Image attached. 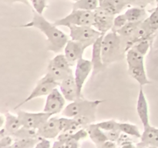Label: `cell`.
Returning <instances> with one entry per match:
<instances>
[{
	"label": "cell",
	"mask_w": 158,
	"mask_h": 148,
	"mask_svg": "<svg viewBox=\"0 0 158 148\" xmlns=\"http://www.w3.org/2000/svg\"><path fill=\"white\" fill-rule=\"evenodd\" d=\"M6 2L9 3H15V2H20L23 4L26 5V6H29L30 3H29V0H5Z\"/></svg>",
	"instance_id": "b9f144b4"
},
{
	"label": "cell",
	"mask_w": 158,
	"mask_h": 148,
	"mask_svg": "<svg viewBox=\"0 0 158 148\" xmlns=\"http://www.w3.org/2000/svg\"><path fill=\"white\" fill-rule=\"evenodd\" d=\"M97 148H118L117 147V143L111 140H106L100 144L97 145Z\"/></svg>",
	"instance_id": "ab89813d"
},
{
	"label": "cell",
	"mask_w": 158,
	"mask_h": 148,
	"mask_svg": "<svg viewBox=\"0 0 158 148\" xmlns=\"http://www.w3.org/2000/svg\"><path fill=\"white\" fill-rule=\"evenodd\" d=\"M103 102L104 100H88L83 98L78 99L75 101L70 102L65 106L61 113L62 116L69 118L89 117L95 119L97 108Z\"/></svg>",
	"instance_id": "3957f363"
},
{
	"label": "cell",
	"mask_w": 158,
	"mask_h": 148,
	"mask_svg": "<svg viewBox=\"0 0 158 148\" xmlns=\"http://www.w3.org/2000/svg\"><path fill=\"white\" fill-rule=\"evenodd\" d=\"M0 120H1V124H0V126H1V129H2V128L4 127L5 124H6V115H4V114H1V116H0Z\"/></svg>",
	"instance_id": "f6af8a7d"
},
{
	"label": "cell",
	"mask_w": 158,
	"mask_h": 148,
	"mask_svg": "<svg viewBox=\"0 0 158 148\" xmlns=\"http://www.w3.org/2000/svg\"><path fill=\"white\" fill-rule=\"evenodd\" d=\"M128 22L131 23H142L148 17V12L145 8L138 6H131L124 12Z\"/></svg>",
	"instance_id": "e0dca14e"
},
{
	"label": "cell",
	"mask_w": 158,
	"mask_h": 148,
	"mask_svg": "<svg viewBox=\"0 0 158 148\" xmlns=\"http://www.w3.org/2000/svg\"><path fill=\"white\" fill-rule=\"evenodd\" d=\"M154 9H156V10H158V2L157 3V5H156V7L154 8Z\"/></svg>",
	"instance_id": "c3c4849f"
},
{
	"label": "cell",
	"mask_w": 158,
	"mask_h": 148,
	"mask_svg": "<svg viewBox=\"0 0 158 148\" xmlns=\"http://www.w3.org/2000/svg\"><path fill=\"white\" fill-rule=\"evenodd\" d=\"M144 56L137 52L134 48H131L126 52L127 63L128 69L134 67H140L145 66L144 65Z\"/></svg>",
	"instance_id": "d6986e66"
},
{
	"label": "cell",
	"mask_w": 158,
	"mask_h": 148,
	"mask_svg": "<svg viewBox=\"0 0 158 148\" xmlns=\"http://www.w3.org/2000/svg\"><path fill=\"white\" fill-rule=\"evenodd\" d=\"M94 14L90 11L73 9L72 12L63 18L54 22L56 26L69 27V26H92Z\"/></svg>",
	"instance_id": "277c9868"
},
{
	"label": "cell",
	"mask_w": 158,
	"mask_h": 148,
	"mask_svg": "<svg viewBox=\"0 0 158 148\" xmlns=\"http://www.w3.org/2000/svg\"><path fill=\"white\" fill-rule=\"evenodd\" d=\"M39 139L40 137L31 139H17L12 145V148H34Z\"/></svg>",
	"instance_id": "83f0119b"
},
{
	"label": "cell",
	"mask_w": 158,
	"mask_h": 148,
	"mask_svg": "<svg viewBox=\"0 0 158 148\" xmlns=\"http://www.w3.org/2000/svg\"><path fill=\"white\" fill-rule=\"evenodd\" d=\"M102 58L103 64L107 66L124 59L126 56L123 39L117 32L110 31L103 35L102 39Z\"/></svg>",
	"instance_id": "7a4b0ae2"
},
{
	"label": "cell",
	"mask_w": 158,
	"mask_h": 148,
	"mask_svg": "<svg viewBox=\"0 0 158 148\" xmlns=\"http://www.w3.org/2000/svg\"><path fill=\"white\" fill-rule=\"evenodd\" d=\"M154 4H157V0H139L137 6H138V7H142L146 9L147 6H150V5Z\"/></svg>",
	"instance_id": "60d3db41"
},
{
	"label": "cell",
	"mask_w": 158,
	"mask_h": 148,
	"mask_svg": "<svg viewBox=\"0 0 158 148\" xmlns=\"http://www.w3.org/2000/svg\"><path fill=\"white\" fill-rule=\"evenodd\" d=\"M12 137L17 139H31V138H39L38 134L36 130L29 129V128L22 126L15 134L12 135Z\"/></svg>",
	"instance_id": "4316f807"
},
{
	"label": "cell",
	"mask_w": 158,
	"mask_h": 148,
	"mask_svg": "<svg viewBox=\"0 0 158 148\" xmlns=\"http://www.w3.org/2000/svg\"><path fill=\"white\" fill-rule=\"evenodd\" d=\"M93 72V65L91 60L82 58L76 63L73 76L77 87L79 99L83 98V91L86 81Z\"/></svg>",
	"instance_id": "52a82bcc"
},
{
	"label": "cell",
	"mask_w": 158,
	"mask_h": 148,
	"mask_svg": "<svg viewBox=\"0 0 158 148\" xmlns=\"http://www.w3.org/2000/svg\"><path fill=\"white\" fill-rule=\"evenodd\" d=\"M106 134L107 136L108 140H111V141L117 142V140L120 138V134H121V131L120 130H115L107 131V132H106Z\"/></svg>",
	"instance_id": "8d00e7d4"
},
{
	"label": "cell",
	"mask_w": 158,
	"mask_h": 148,
	"mask_svg": "<svg viewBox=\"0 0 158 148\" xmlns=\"http://www.w3.org/2000/svg\"><path fill=\"white\" fill-rule=\"evenodd\" d=\"M6 124H5L4 128L6 131V134L8 135H13L14 134L17 132L20 128L23 126L20 120L19 119L18 116L15 114L11 113L10 112H6Z\"/></svg>",
	"instance_id": "ffe728a7"
},
{
	"label": "cell",
	"mask_w": 158,
	"mask_h": 148,
	"mask_svg": "<svg viewBox=\"0 0 158 148\" xmlns=\"http://www.w3.org/2000/svg\"><path fill=\"white\" fill-rule=\"evenodd\" d=\"M99 7L114 16L120 13L117 8L109 0H99Z\"/></svg>",
	"instance_id": "f546056e"
},
{
	"label": "cell",
	"mask_w": 158,
	"mask_h": 148,
	"mask_svg": "<svg viewBox=\"0 0 158 148\" xmlns=\"http://www.w3.org/2000/svg\"><path fill=\"white\" fill-rule=\"evenodd\" d=\"M158 2V0H157V3ZM156 5H157V4H156Z\"/></svg>",
	"instance_id": "f907efd6"
},
{
	"label": "cell",
	"mask_w": 158,
	"mask_h": 148,
	"mask_svg": "<svg viewBox=\"0 0 158 148\" xmlns=\"http://www.w3.org/2000/svg\"><path fill=\"white\" fill-rule=\"evenodd\" d=\"M110 2H112L116 7L117 8V9L119 10V12L121 13L123 12V9H126L127 7L130 6L129 2H128L127 0H109Z\"/></svg>",
	"instance_id": "d590c367"
},
{
	"label": "cell",
	"mask_w": 158,
	"mask_h": 148,
	"mask_svg": "<svg viewBox=\"0 0 158 148\" xmlns=\"http://www.w3.org/2000/svg\"><path fill=\"white\" fill-rule=\"evenodd\" d=\"M140 142L137 143V147L154 146L158 147V128L151 125L143 128L140 137Z\"/></svg>",
	"instance_id": "2e32d148"
},
{
	"label": "cell",
	"mask_w": 158,
	"mask_h": 148,
	"mask_svg": "<svg viewBox=\"0 0 158 148\" xmlns=\"http://www.w3.org/2000/svg\"><path fill=\"white\" fill-rule=\"evenodd\" d=\"M49 62L52 63L54 66H57L60 69L69 72V73H73L72 67L73 66L69 64V61L67 60L64 54L58 53L56 56L53 57Z\"/></svg>",
	"instance_id": "d4e9b609"
},
{
	"label": "cell",
	"mask_w": 158,
	"mask_h": 148,
	"mask_svg": "<svg viewBox=\"0 0 158 148\" xmlns=\"http://www.w3.org/2000/svg\"><path fill=\"white\" fill-rule=\"evenodd\" d=\"M46 73L49 74L54 80L60 83L62 80H64L65 78L68 76L70 74L73 73H69V72H66V71L63 70V69H60L57 66H54L51 62H49V64L47 66V69H46Z\"/></svg>",
	"instance_id": "603a6c76"
},
{
	"label": "cell",
	"mask_w": 158,
	"mask_h": 148,
	"mask_svg": "<svg viewBox=\"0 0 158 148\" xmlns=\"http://www.w3.org/2000/svg\"><path fill=\"white\" fill-rule=\"evenodd\" d=\"M88 47L89 46L83 43L74 41V40L69 39L63 49L64 51L63 54L69 61V64L73 66L80 59L83 58V56L85 49Z\"/></svg>",
	"instance_id": "8fae6325"
},
{
	"label": "cell",
	"mask_w": 158,
	"mask_h": 148,
	"mask_svg": "<svg viewBox=\"0 0 158 148\" xmlns=\"http://www.w3.org/2000/svg\"><path fill=\"white\" fill-rule=\"evenodd\" d=\"M70 1H73V2H77V0H70Z\"/></svg>",
	"instance_id": "681fc988"
},
{
	"label": "cell",
	"mask_w": 158,
	"mask_h": 148,
	"mask_svg": "<svg viewBox=\"0 0 158 148\" xmlns=\"http://www.w3.org/2000/svg\"><path fill=\"white\" fill-rule=\"evenodd\" d=\"M64 146L66 148H80V141L73 140V139H69V140H66V141L63 142Z\"/></svg>",
	"instance_id": "f35d334b"
},
{
	"label": "cell",
	"mask_w": 158,
	"mask_h": 148,
	"mask_svg": "<svg viewBox=\"0 0 158 148\" xmlns=\"http://www.w3.org/2000/svg\"><path fill=\"white\" fill-rule=\"evenodd\" d=\"M30 6L37 13L43 15V12L48 7V0H29Z\"/></svg>",
	"instance_id": "836d02e7"
},
{
	"label": "cell",
	"mask_w": 158,
	"mask_h": 148,
	"mask_svg": "<svg viewBox=\"0 0 158 148\" xmlns=\"http://www.w3.org/2000/svg\"><path fill=\"white\" fill-rule=\"evenodd\" d=\"M52 144L49 140L46 138H42L40 137L38 142L35 144V147L34 148H52Z\"/></svg>",
	"instance_id": "74e56055"
},
{
	"label": "cell",
	"mask_w": 158,
	"mask_h": 148,
	"mask_svg": "<svg viewBox=\"0 0 158 148\" xmlns=\"http://www.w3.org/2000/svg\"><path fill=\"white\" fill-rule=\"evenodd\" d=\"M118 148H137V146L134 144L133 142H130V143H123Z\"/></svg>",
	"instance_id": "7bdbcfd3"
},
{
	"label": "cell",
	"mask_w": 158,
	"mask_h": 148,
	"mask_svg": "<svg viewBox=\"0 0 158 148\" xmlns=\"http://www.w3.org/2000/svg\"><path fill=\"white\" fill-rule=\"evenodd\" d=\"M153 34L158 31V10L154 9L153 12L145 19Z\"/></svg>",
	"instance_id": "f1b7e54d"
},
{
	"label": "cell",
	"mask_w": 158,
	"mask_h": 148,
	"mask_svg": "<svg viewBox=\"0 0 158 148\" xmlns=\"http://www.w3.org/2000/svg\"><path fill=\"white\" fill-rule=\"evenodd\" d=\"M19 119L20 120L23 126L29 129L38 130L45 122L47 121L52 115L44 112H27L24 110H19L17 113Z\"/></svg>",
	"instance_id": "ba28073f"
},
{
	"label": "cell",
	"mask_w": 158,
	"mask_h": 148,
	"mask_svg": "<svg viewBox=\"0 0 158 148\" xmlns=\"http://www.w3.org/2000/svg\"><path fill=\"white\" fill-rule=\"evenodd\" d=\"M131 6H137L139 2V0H127Z\"/></svg>",
	"instance_id": "bcb514c9"
},
{
	"label": "cell",
	"mask_w": 158,
	"mask_h": 148,
	"mask_svg": "<svg viewBox=\"0 0 158 148\" xmlns=\"http://www.w3.org/2000/svg\"><path fill=\"white\" fill-rule=\"evenodd\" d=\"M67 28L69 30L70 39L88 46H93L96 40L103 35L92 26H69Z\"/></svg>",
	"instance_id": "5b68a950"
},
{
	"label": "cell",
	"mask_w": 158,
	"mask_h": 148,
	"mask_svg": "<svg viewBox=\"0 0 158 148\" xmlns=\"http://www.w3.org/2000/svg\"><path fill=\"white\" fill-rule=\"evenodd\" d=\"M141 23H131V22H128L122 29L117 31V33L121 36L122 39H123V43H124L127 40L130 39L131 37L134 35L135 33L136 30Z\"/></svg>",
	"instance_id": "7402d4cb"
},
{
	"label": "cell",
	"mask_w": 158,
	"mask_h": 148,
	"mask_svg": "<svg viewBox=\"0 0 158 148\" xmlns=\"http://www.w3.org/2000/svg\"><path fill=\"white\" fill-rule=\"evenodd\" d=\"M99 8V0H77L73 5V9L94 12Z\"/></svg>",
	"instance_id": "cb8c5ba5"
},
{
	"label": "cell",
	"mask_w": 158,
	"mask_h": 148,
	"mask_svg": "<svg viewBox=\"0 0 158 148\" xmlns=\"http://www.w3.org/2000/svg\"><path fill=\"white\" fill-rule=\"evenodd\" d=\"M59 84L60 83H57L56 80H54L49 74L46 73L41 79L39 80L36 85L33 88V89L31 91L29 95L23 101L19 103L15 106V109H18L19 107L24 105L25 103L31 101V100H35V99L39 98V97L48 96L55 88H57V86H59Z\"/></svg>",
	"instance_id": "8992f818"
},
{
	"label": "cell",
	"mask_w": 158,
	"mask_h": 148,
	"mask_svg": "<svg viewBox=\"0 0 158 148\" xmlns=\"http://www.w3.org/2000/svg\"><path fill=\"white\" fill-rule=\"evenodd\" d=\"M128 73L142 87L146 86V85L151 84V83L149 78L148 77V74H147L145 66H140V67H134L128 69Z\"/></svg>",
	"instance_id": "44dd1931"
},
{
	"label": "cell",
	"mask_w": 158,
	"mask_h": 148,
	"mask_svg": "<svg viewBox=\"0 0 158 148\" xmlns=\"http://www.w3.org/2000/svg\"><path fill=\"white\" fill-rule=\"evenodd\" d=\"M127 23L128 20L127 18L126 15H124V13H120L118 15H115L114 19V24H113V27L111 31L117 32L120 29H122Z\"/></svg>",
	"instance_id": "d6a6232c"
},
{
	"label": "cell",
	"mask_w": 158,
	"mask_h": 148,
	"mask_svg": "<svg viewBox=\"0 0 158 148\" xmlns=\"http://www.w3.org/2000/svg\"><path fill=\"white\" fill-rule=\"evenodd\" d=\"M94 20L93 26L97 31H99L103 35H105L111 31L114 24V17H115L114 15L105 12L100 7L94 11Z\"/></svg>",
	"instance_id": "30bf717a"
},
{
	"label": "cell",
	"mask_w": 158,
	"mask_h": 148,
	"mask_svg": "<svg viewBox=\"0 0 158 148\" xmlns=\"http://www.w3.org/2000/svg\"><path fill=\"white\" fill-rule=\"evenodd\" d=\"M119 130L123 134H127L130 137L140 139L142 134L137 126L131 123H119Z\"/></svg>",
	"instance_id": "484cf974"
},
{
	"label": "cell",
	"mask_w": 158,
	"mask_h": 148,
	"mask_svg": "<svg viewBox=\"0 0 158 148\" xmlns=\"http://www.w3.org/2000/svg\"><path fill=\"white\" fill-rule=\"evenodd\" d=\"M148 148H158L157 146H148Z\"/></svg>",
	"instance_id": "7dc6e473"
},
{
	"label": "cell",
	"mask_w": 158,
	"mask_h": 148,
	"mask_svg": "<svg viewBox=\"0 0 158 148\" xmlns=\"http://www.w3.org/2000/svg\"><path fill=\"white\" fill-rule=\"evenodd\" d=\"M66 99L58 88H55L50 93L46 96L43 110L54 116L62 113L66 106Z\"/></svg>",
	"instance_id": "9c48e42d"
},
{
	"label": "cell",
	"mask_w": 158,
	"mask_h": 148,
	"mask_svg": "<svg viewBox=\"0 0 158 148\" xmlns=\"http://www.w3.org/2000/svg\"><path fill=\"white\" fill-rule=\"evenodd\" d=\"M97 125L105 132L119 130V123L114 120H103V121L97 123Z\"/></svg>",
	"instance_id": "1f68e13d"
},
{
	"label": "cell",
	"mask_w": 158,
	"mask_h": 148,
	"mask_svg": "<svg viewBox=\"0 0 158 148\" xmlns=\"http://www.w3.org/2000/svg\"><path fill=\"white\" fill-rule=\"evenodd\" d=\"M152 40L153 39H143L134 45L132 48H134L137 52H139L140 54L145 56L151 49Z\"/></svg>",
	"instance_id": "4dcf8cb0"
},
{
	"label": "cell",
	"mask_w": 158,
	"mask_h": 148,
	"mask_svg": "<svg viewBox=\"0 0 158 148\" xmlns=\"http://www.w3.org/2000/svg\"><path fill=\"white\" fill-rule=\"evenodd\" d=\"M37 134L40 137L48 139V140L57 138L58 136L61 134L58 118L53 117V116L51 117L37 130Z\"/></svg>",
	"instance_id": "7c38bea8"
},
{
	"label": "cell",
	"mask_w": 158,
	"mask_h": 148,
	"mask_svg": "<svg viewBox=\"0 0 158 148\" xmlns=\"http://www.w3.org/2000/svg\"><path fill=\"white\" fill-rule=\"evenodd\" d=\"M103 37V35L99 37L92 46V57L90 60L93 65L92 76H94L96 74L103 71L104 68H106L105 65L103 64V58H102L101 46Z\"/></svg>",
	"instance_id": "9a60e30c"
},
{
	"label": "cell",
	"mask_w": 158,
	"mask_h": 148,
	"mask_svg": "<svg viewBox=\"0 0 158 148\" xmlns=\"http://www.w3.org/2000/svg\"><path fill=\"white\" fill-rule=\"evenodd\" d=\"M13 137L12 135H6L4 137H2L0 139V147L5 148L8 146H11L14 143Z\"/></svg>",
	"instance_id": "e575fe53"
},
{
	"label": "cell",
	"mask_w": 158,
	"mask_h": 148,
	"mask_svg": "<svg viewBox=\"0 0 158 148\" xmlns=\"http://www.w3.org/2000/svg\"><path fill=\"white\" fill-rule=\"evenodd\" d=\"M52 148H66V147H65L63 142L56 140V141L54 142V143L52 144Z\"/></svg>",
	"instance_id": "ee69618b"
},
{
	"label": "cell",
	"mask_w": 158,
	"mask_h": 148,
	"mask_svg": "<svg viewBox=\"0 0 158 148\" xmlns=\"http://www.w3.org/2000/svg\"><path fill=\"white\" fill-rule=\"evenodd\" d=\"M32 18L26 24L18 26L19 28H35L46 35L47 40V49L55 53H59L69 41V36L60 30L58 26L48 21L43 15L32 10Z\"/></svg>",
	"instance_id": "6da1fadb"
},
{
	"label": "cell",
	"mask_w": 158,
	"mask_h": 148,
	"mask_svg": "<svg viewBox=\"0 0 158 148\" xmlns=\"http://www.w3.org/2000/svg\"><path fill=\"white\" fill-rule=\"evenodd\" d=\"M86 128L88 132L89 137L96 145H99L108 140L106 132L100 129L97 126V123H91V124L88 125Z\"/></svg>",
	"instance_id": "ac0fdd59"
},
{
	"label": "cell",
	"mask_w": 158,
	"mask_h": 148,
	"mask_svg": "<svg viewBox=\"0 0 158 148\" xmlns=\"http://www.w3.org/2000/svg\"><path fill=\"white\" fill-rule=\"evenodd\" d=\"M136 109H137V115L140 118V122L143 124V128L150 126L151 123H150L149 104H148V99H147L142 86H140V90H139Z\"/></svg>",
	"instance_id": "4fadbf2b"
},
{
	"label": "cell",
	"mask_w": 158,
	"mask_h": 148,
	"mask_svg": "<svg viewBox=\"0 0 158 148\" xmlns=\"http://www.w3.org/2000/svg\"><path fill=\"white\" fill-rule=\"evenodd\" d=\"M60 90L63 95L66 101L73 102L78 100V92H77V84L73 74H70L66 78L62 80L59 84Z\"/></svg>",
	"instance_id": "5bb4252c"
}]
</instances>
